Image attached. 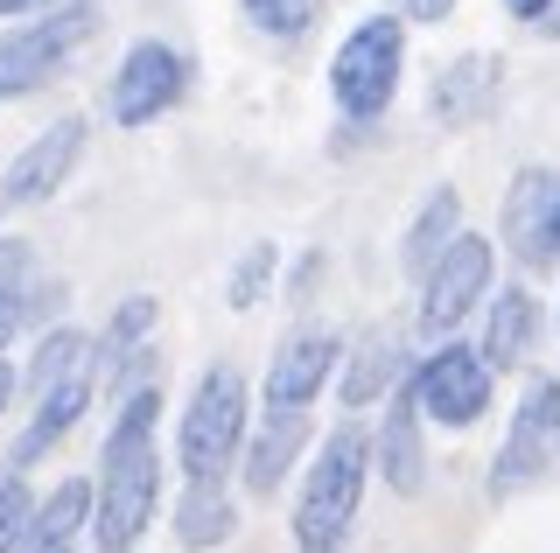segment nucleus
<instances>
[{
	"instance_id": "nucleus-28",
	"label": "nucleus",
	"mask_w": 560,
	"mask_h": 553,
	"mask_svg": "<svg viewBox=\"0 0 560 553\" xmlns=\"http://www.w3.org/2000/svg\"><path fill=\"white\" fill-rule=\"evenodd\" d=\"M393 8H399V22H448V14H455V0H393Z\"/></svg>"
},
{
	"instance_id": "nucleus-7",
	"label": "nucleus",
	"mask_w": 560,
	"mask_h": 553,
	"mask_svg": "<svg viewBox=\"0 0 560 553\" xmlns=\"http://www.w3.org/2000/svg\"><path fill=\"white\" fill-rule=\"evenodd\" d=\"M490 378L498 372L477 357V343H442V351H428L399 386H407V400L428 413L434 427H477L490 413Z\"/></svg>"
},
{
	"instance_id": "nucleus-32",
	"label": "nucleus",
	"mask_w": 560,
	"mask_h": 553,
	"mask_svg": "<svg viewBox=\"0 0 560 553\" xmlns=\"http://www.w3.org/2000/svg\"><path fill=\"white\" fill-rule=\"evenodd\" d=\"M547 22H553V28H560V14H547Z\"/></svg>"
},
{
	"instance_id": "nucleus-18",
	"label": "nucleus",
	"mask_w": 560,
	"mask_h": 553,
	"mask_svg": "<svg viewBox=\"0 0 560 553\" xmlns=\"http://www.w3.org/2000/svg\"><path fill=\"white\" fill-rule=\"evenodd\" d=\"M84 518H92V476H70L43 505H28V526H22V546L14 553H63L84 532Z\"/></svg>"
},
{
	"instance_id": "nucleus-21",
	"label": "nucleus",
	"mask_w": 560,
	"mask_h": 553,
	"mask_svg": "<svg viewBox=\"0 0 560 553\" xmlns=\"http://www.w3.org/2000/svg\"><path fill=\"white\" fill-rule=\"evenodd\" d=\"M490 92H498V63L490 57H455L442 78H434V113L448 119V127H469V119H483Z\"/></svg>"
},
{
	"instance_id": "nucleus-29",
	"label": "nucleus",
	"mask_w": 560,
	"mask_h": 553,
	"mask_svg": "<svg viewBox=\"0 0 560 553\" xmlns=\"http://www.w3.org/2000/svg\"><path fill=\"white\" fill-rule=\"evenodd\" d=\"M553 8H560V0H504V14H512V22H525V28H533V22H547Z\"/></svg>"
},
{
	"instance_id": "nucleus-20",
	"label": "nucleus",
	"mask_w": 560,
	"mask_h": 553,
	"mask_svg": "<svg viewBox=\"0 0 560 553\" xmlns=\"http://www.w3.org/2000/svg\"><path fill=\"white\" fill-rule=\"evenodd\" d=\"M232 532H238V511H232V497H224V483H189L183 505H175V540L189 553H210V546L232 540Z\"/></svg>"
},
{
	"instance_id": "nucleus-17",
	"label": "nucleus",
	"mask_w": 560,
	"mask_h": 553,
	"mask_svg": "<svg viewBox=\"0 0 560 553\" xmlns=\"http://www.w3.org/2000/svg\"><path fill=\"white\" fill-rule=\"evenodd\" d=\"M539 302L525 295V287H498L490 295V322H483V343H477V357L490 372H518L525 357H533V343H539Z\"/></svg>"
},
{
	"instance_id": "nucleus-2",
	"label": "nucleus",
	"mask_w": 560,
	"mask_h": 553,
	"mask_svg": "<svg viewBox=\"0 0 560 553\" xmlns=\"http://www.w3.org/2000/svg\"><path fill=\"white\" fill-rule=\"evenodd\" d=\"M364 476H372V435L358 421L329 427L323 448L308 456L302 497H294V553H343L364 505Z\"/></svg>"
},
{
	"instance_id": "nucleus-12",
	"label": "nucleus",
	"mask_w": 560,
	"mask_h": 553,
	"mask_svg": "<svg viewBox=\"0 0 560 553\" xmlns=\"http://www.w3.org/2000/svg\"><path fill=\"white\" fill-rule=\"evenodd\" d=\"M337 357H343V337L323 330V322H294L288 337L273 343V365H267V407H308L315 392L337 378Z\"/></svg>"
},
{
	"instance_id": "nucleus-3",
	"label": "nucleus",
	"mask_w": 560,
	"mask_h": 553,
	"mask_svg": "<svg viewBox=\"0 0 560 553\" xmlns=\"http://www.w3.org/2000/svg\"><path fill=\"white\" fill-rule=\"evenodd\" d=\"M245 421H253L245 372L210 365L197 378V392H189V407H183V427H175V462H183V476L189 483H224V470H238Z\"/></svg>"
},
{
	"instance_id": "nucleus-24",
	"label": "nucleus",
	"mask_w": 560,
	"mask_h": 553,
	"mask_svg": "<svg viewBox=\"0 0 560 553\" xmlns=\"http://www.w3.org/2000/svg\"><path fill=\"white\" fill-rule=\"evenodd\" d=\"M238 8H245V22H253L259 36L294 43V36L315 22V8H323V0H238Z\"/></svg>"
},
{
	"instance_id": "nucleus-33",
	"label": "nucleus",
	"mask_w": 560,
	"mask_h": 553,
	"mask_svg": "<svg viewBox=\"0 0 560 553\" xmlns=\"http://www.w3.org/2000/svg\"><path fill=\"white\" fill-rule=\"evenodd\" d=\"M63 553H70V546H63Z\"/></svg>"
},
{
	"instance_id": "nucleus-16",
	"label": "nucleus",
	"mask_w": 560,
	"mask_h": 553,
	"mask_svg": "<svg viewBox=\"0 0 560 553\" xmlns=\"http://www.w3.org/2000/svg\"><path fill=\"white\" fill-rule=\"evenodd\" d=\"M162 322V302L154 295H133L113 308L105 337H92V365H98V386H127L133 372H148V337Z\"/></svg>"
},
{
	"instance_id": "nucleus-10",
	"label": "nucleus",
	"mask_w": 560,
	"mask_h": 553,
	"mask_svg": "<svg viewBox=\"0 0 560 553\" xmlns=\"http://www.w3.org/2000/svg\"><path fill=\"white\" fill-rule=\"evenodd\" d=\"M504 246L518 267H553L560 259V168H525L504 189Z\"/></svg>"
},
{
	"instance_id": "nucleus-31",
	"label": "nucleus",
	"mask_w": 560,
	"mask_h": 553,
	"mask_svg": "<svg viewBox=\"0 0 560 553\" xmlns=\"http://www.w3.org/2000/svg\"><path fill=\"white\" fill-rule=\"evenodd\" d=\"M14 392H22V372H14V365H8V357H0V413H8V407H14Z\"/></svg>"
},
{
	"instance_id": "nucleus-27",
	"label": "nucleus",
	"mask_w": 560,
	"mask_h": 553,
	"mask_svg": "<svg viewBox=\"0 0 560 553\" xmlns=\"http://www.w3.org/2000/svg\"><path fill=\"white\" fill-rule=\"evenodd\" d=\"M22 322H28V287H8V295H0V357H8L14 337H22Z\"/></svg>"
},
{
	"instance_id": "nucleus-25",
	"label": "nucleus",
	"mask_w": 560,
	"mask_h": 553,
	"mask_svg": "<svg viewBox=\"0 0 560 553\" xmlns=\"http://www.w3.org/2000/svg\"><path fill=\"white\" fill-rule=\"evenodd\" d=\"M273 259H280V252L267 246V238H259V246H245V259L232 267V287H224V302H232V308H253V302L273 287Z\"/></svg>"
},
{
	"instance_id": "nucleus-15",
	"label": "nucleus",
	"mask_w": 560,
	"mask_h": 553,
	"mask_svg": "<svg viewBox=\"0 0 560 553\" xmlns=\"http://www.w3.org/2000/svg\"><path fill=\"white\" fill-rule=\"evenodd\" d=\"M372 470L385 476L393 497H420L428 491V448H420V407L407 400V386L393 392L378 435H372Z\"/></svg>"
},
{
	"instance_id": "nucleus-4",
	"label": "nucleus",
	"mask_w": 560,
	"mask_h": 553,
	"mask_svg": "<svg viewBox=\"0 0 560 553\" xmlns=\"http://www.w3.org/2000/svg\"><path fill=\"white\" fill-rule=\"evenodd\" d=\"M399 71H407V22H399V14H364L337 43V57H329V98H337L343 119L372 127V119H385V106H393Z\"/></svg>"
},
{
	"instance_id": "nucleus-14",
	"label": "nucleus",
	"mask_w": 560,
	"mask_h": 553,
	"mask_svg": "<svg viewBox=\"0 0 560 553\" xmlns=\"http://www.w3.org/2000/svg\"><path fill=\"white\" fill-rule=\"evenodd\" d=\"M308 448V407H267L259 413V435L238 448V476L253 497H273L280 483H288L294 456Z\"/></svg>"
},
{
	"instance_id": "nucleus-9",
	"label": "nucleus",
	"mask_w": 560,
	"mask_h": 553,
	"mask_svg": "<svg viewBox=\"0 0 560 553\" xmlns=\"http://www.w3.org/2000/svg\"><path fill=\"white\" fill-rule=\"evenodd\" d=\"M189 78H197V63H189L175 43L140 36V43L127 49V57H119L105 106H113L119 127H148V119H162V113H175V106L189 98Z\"/></svg>"
},
{
	"instance_id": "nucleus-5",
	"label": "nucleus",
	"mask_w": 560,
	"mask_h": 553,
	"mask_svg": "<svg viewBox=\"0 0 560 553\" xmlns=\"http://www.w3.org/2000/svg\"><path fill=\"white\" fill-rule=\"evenodd\" d=\"M498 281V252L477 232H455L420 273V337H455L463 316L483 308V287Z\"/></svg>"
},
{
	"instance_id": "nucleus-13",
	"label": "nucleus",
	"mask_w": 560,
	"mask_h": 553,
	"mask_svg": "<svg viewBox=\"0 0 560 553\" xmlns=\"http://www.w3.org/2000/svg\"><path fill=\"white\" fill-rule=\"evenodd\" d=\"M92 400H98V365H92V351L78 357V365H70L57 386H43L35 392V421L22 427V435H14V470H28V462H43L49 448H57L70 427L84 421V413H92Z\"/></svg>"
},
{
	"instance_id": "nucleus-23",
	"label": "nucleus",
	"mask_w": 560,
	"mask_h": 553,
	"mask_svg": "<svg viewBox=\"0 0 560 553\" xmlns=\"http://www.w3.org/2000/svg\"><path fill=\"white\" fill-rule=\"evenodd\" d=\"M92 351V337H78V330H49L43 343H35V357H28V372H22V386L28 392H43V386H57V378L78 365V357Z\"/></svg>"
},
{
	"instance_id": "nucleus-6",
	"label": "nucleus",
	"mask_w": 560,
	"mask_h": 553,
	"mask_svg": "<svg viewBox=\"0 0 560 553\" xmlns=\"http://www.w3.org/2000/svg\"><path fill=\"white\" fill-rule=\"evenodd\" d=\"M92 28H98V14L78 8V0H63V8H49V14H22V28L0 36V98H22L35 84H49L63 71L70 49L92 43Z\"/></svg>"
},
{
	"instance_id": "nucleus-30",
	"label": "nucleus",
	"mask_w": 560,
	"mask_h": 553,
	"mask_svg": "<svg viewBox=\"0 0 560 553\" xmlns=\"http://www.w3.org/2000/svg\"><path fill=\"white\" fill-rule=\"evenodd\" d=\"M63 8V0H0V22H22V14H49Z\"/></svg>"
},
{
	"instance_id": "nucleus-22",
	"label": "nucleus",
	"mask_w": 560,
	"mask_h": 553,
	"mask_svg": "<svg viewBox=\"0 0 560 553\" xmlns=\"http://www.w3.org/2000/svg\"><path fill=\"white\" fill-rule=\"evenodd\" d=\"M455 232H463V203H455V189H434V197L420 203L413 232H407V273H413V281H420V273H428V259L442 252Z\"/></svg>"
},
{
	"instance_id": "nucleus-8",
	"label": "nucleus",
	"mask_w": 560,
	"mask_h": 553,
	"mask_svg": "<svg viewBox=\"0 0 560 553\" xmlns=\"http://www.w3.org/2000/svg\"><path fill=\"white\" fill-rule=\"evenodd\" d=\"M553 462H560V378L539 372L533 386L518 392V407H512V427H504L498 462H490V491L512 497V491H525V483H539Z\"/></svg>"
},
{
	"instance_id": "nucleus-1",
	"label": "nucleus",
	"mask_w": 560,
	"mask_h": 553,
	"mask_svg": "<svg viewBox=\"0 0 560 553\" xmlns=\"http://www.w3.org/2000/svg\"><path fill=\"white\" fill-rule=\"evenodd\" d=\"M154 427H162V386H154V365H148L119 386V413L105 427L92 518H84L98 553H133L154 505H162V448H154Z\"/></svg>"
},
{
	"instance_id": "nucleus-26",
	"label": "nucleus",
	"mask_w": 560,
	"mask_h": 553,
	"mask_svg": "<svg viewBox=\"0 0 560 553\" xmlns=\"http://www.w3.org/2000/svg\"><path fill=\"white\" fill-rule=\"evenodd\" d=\"M28 483L22 476H0V553H14L22 546V526H28Z\"/></svg>"
},
{
	"instance_id": "nucleus-11",
	"label": "nucleus",
	"mask_w": 560,
	"mask_h": 553,
	"mask_svg": "<svg viewBox=\"0 0 560 553\" xmlns=\"http://www.w3.org/2000/svg\"><path fill=\"white\" fill-rule=\"evenodd\" d=\"M84 133H92V119H78V113H70V119H49V127L8 162V176H0V203H49L70 176H78Z\"/></svg>"
},
{
	"instance_id": "nucleus-19",
	"label": "nucleus",
	"mask_w": 560,
	"mask_h": 553,
	"mask_svg": "<svg viewBox=\"0 0 560 553\" xmlns=\"http://www.w3.org/2000/svg\"><path fill=\"white\" fill-rule=\"evenodd\" d=\"M399 372H407V343H399V330H372L350 351L343 365V407H372V400H393L399 392Z\"/></svg>"
}]
</instances>
